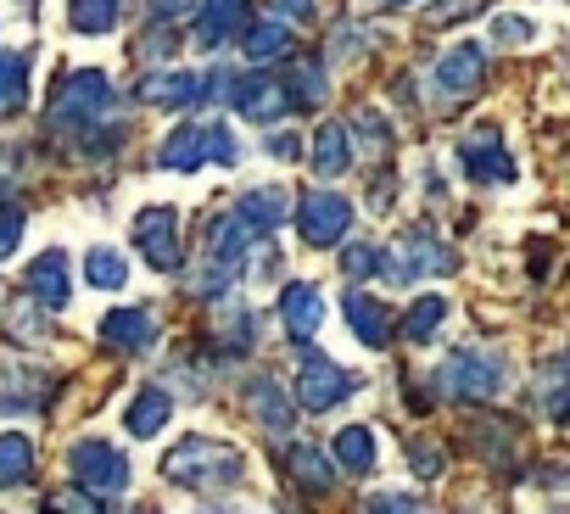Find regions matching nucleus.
<instances>
[{
  "label": "nucleus",
  "instance_id": "1",
  "mask_svg": "<svg viewBox=\"0 0 570 514\" xmlns=\"http://www.w3.org/2000/svg\"><path fill=\"white\" fill-rule=\"evenodd\" d=\"M240 475H246L240 447H229V442H207V436H190V442H179V447L163 458V481H174V486H196V492L235 486Z\"/></svg>",
  "mask_w": 570,
  "mask_h": 514
},
{
  "label": "nucleus",
  "instance_id": "2",
  "mask_svg": "<svg viewBox=\"0 0 570 514\" xmlns=\"http://www.w3.org/2000/svg\"><path fill=\"white\" fill-rule=\"evenodd\" d=\"M436 397L453 403H492L509 386V358L503 353H453L436 375H431Z\"/></svg>",
  "mask_w": 570,
  "mask_h": 514
},
{
  "label": "nucleus",
  "instance_id": "3",
  "mask_svg": "<svg viewBox=\"0 0 570 514\" xmlns=\"http://www.w3.org/2000/svg\"><path fill=\"white\" fill-rule=\"evenodd\" d=\"M240 157V146H235V135L224 129V123H179L163 146H157V162L168 168V174H196V168H207V162H235Z\"/></svg>",
  "mask_w": 570,
  "mask_h": 514
},
{
  "label": "nucleus",
  "instance_id": "4",
  "mask_svg": "<svg viewBox=\"0 0 570 514\" xmlns=\"http://www.w3.org/2000/svg\"><path fill=\"white\" fill-rule=\"evenodd\" d=\"M381 275H386L392 286H409V280H420V275H459V257H453V246L436 240L431 229H409L397 246L381 251Z\"/></svg>",
  "mask_w": 570,
  "mask_h": 514
},
{
  "label": "nucleus",
  "instance_id": "5",
  "mask_svg": "<svg viewBox=\"0 0 570 514\" xmlns=\"http://www.w3.org/2000/svg\"><path fill=\"white\" fill-rule=\"evenodd\" d=\"M481 85H487V46L481 40H464L448 57H436V68H431V107L436 112H453L459 101L481 96Z\"/></svg>",
  "mask_w": 570,
  "mask_h": 514
},
{
  "label": "nucleus",
  "instance_id": "6",
  "mask_svg": "<svg viewBox=\"0 0 570 514\" xmlns=\"http://www.w3.org/2000/svg\"><path fill=\"white\" fill-rule=\"evenodd\" d=\"M353 392H358V375H347L331 353H320V347H303V353H297V408L331 414V408L347 403Z\"/></svg>",
  "mask_w": 570,
  "mask_h": 514
},
{
  "label": "nucleus",
  "instance_id": "7",
  "mask_svg": "<svg viewBox=\"0 0 570 514\" xmlns=\"http://www.w3.org/2000/svg\"><path fill=\"white\" fill-rule=\"evenodd\" d=\"M229 68H213V73H179V68H157L140 79V101L146 107H202L213 96H229Z\"/></svg>",
  "mask_w": 570,
  "mask_h": 514
},
{
  "label": "nucleus",
  "instance_id": "8",
  "mask_svg": "<svg viewBox=\"0 0 570 514\" xmlns=\"http://www.w3.org/2000/svg\"><path fill=\"white\" fill-rule=\"evenodd\" d=\"M68 469H73L79 486L96 492L101 503L118 497V492H129V458H124L112 442H96V436L73 442V447H68Z\"/></svg>",
  "mask_w": 570,
  "mask_h": 514
},
{
  "label": "nucleus",
  "instance_id": "9",
  "mask_svg": "<svg viewBox=\"0 0 570 514\" xmlns=\"http://www.w3.org/2000/svg\"><path fill=\"white\" fill-rule=\"evenodd\" d=\"M347 229H353V201L342 190H308L297 201V235H303V246L325 251V246L347 240Z\"/></svg>",
  "mask_w": 570,
  "mask_h": 514
},
{
  "label": "nucleus",
  "instance_id": "10",
  "mask_svg": "<svg viewBox=\"0 0 570 514\" xmlns=\"http://www.w3.org/2000/svg\"><path fill=\"white\" fill-rule=\"evenodd\" d=\"M135 246L157 275H179L185 251H179V212L174 207H140L135 212Z\"/></svg>",
  "mask_w": 570,
  "mask_h": 514
},
{
  "label": "nucleus",
  "instance_id": "11",
  "mask_svg": "<svg viewBox=\"0 0 570 514\" xmlns=\"http://www.w3.org/2000/svg\"><path fill=\"white\" fill-rule=\"evenodd\" d=\"M459 162L475 185H514V157H509L498 129H470L459 146Z\"/></svg>",
  "mask_w": 570,
  "mask_h": 514
},
{
  "label": "nucleus",
  "instance_id": "12",
  "mask_svg": "<svg viewBox=\"0 0 570 514\" xmlns=\"http://www.w3.org/2000/svg\"><path fill=\"white\" fill-rule=\"evenodd\" d=\"M229 101L246 123H274L285 107H292V90L274 85L268 73H240V79H229Z\"/></svg>",
  "mask_w": 570,
  "mask_h": 514
},
{
  "label": "nucleus",
  "instance_id": "13",
  "mask_svg": "<svg viewBox=\"0 0 570 514\" xmlns=\"http://www.w3.org/2000/svg\"><path fill=\"white\" fill-rule=\"evenodd\" d=\"M101 342L118 347V353H151L157 342V314L151 308H112L101 319Z\"/></svg>",
  "mask_w": 570,
  "mask_h": 514
},
{
  "label": "nucleus",
  "instance_id": "14",
  "mask_svg": "<svg viewBox=\"0 0 570 514\" xmlns=\"http://www.w3.org/2000/svg\"><path fill=\"white\" fill-rule=\"evenodd\" d=\"M279 325L292 342H314V330L325 325V297L320 286H285L279 291Z\"/></svg>",
  "mask_w": 570,
  "mask_h": 514
},
{
  "label": "nucleus",
  "instance_id": "15",
  "mask_svg": "<svg viewBox=\"0 0 570 514\" xmlns=\"http://www.w3.org/2000/svg\"><path fill=\"white\" fill-rule=\"evenodd\" d=\"M29 297L40 303V308H68V297H73V280H68V251H40L35 264H29Z\"/></svg>",
  "mask_w": 570,
  "mask_h": 514
},
{
  "label": "nucleus",
  "instance_id": "16",
  "mask_svg": "<svg viewBox=\"0 0 570 514\" xmlns=\"http://www.w3.org/2000/svg\"><path fill=\"white\" fill-rule=\"evenodd\" d=\"M342 319H347V330H353L364 347H386V342H392V308L375 303L370 291H347V297H342Z\"/></svg>",
  "mask_w": 570,
  "mask_h": 514
},
{
  "label": "nucleus",
  "instance_id": "17",
  "mask_svg": "<svg viewBox=\"0 0 570 514\" xmlns=\"http://www.w3.org/2000/svg\"><path fill=\"white\" fill-rule=\"evenodd\" d=\"M240 51H246V62L274 68V62L292 57V29H285V18H274V12H268L263 23L246 18V29H240Z\"/></svg>",
  "mask_w": 570,
  "mask_h": 514
},
{
  "label": "nucleus",
  "instance_id": "18",
  "mask_svg": "<svg viewBox=\"0 0 570 514\" xmlns=\"http://www.w3.org/2000/svg\"><path fill=\"white\" fill-rule=\"evenodd\" d=\"M235 29H246V0H202V12H196V46L218 51Z\"/></svg>",
  "mask_w": 570,
  "mask_h": 514
},
{
  "label": "nucleus",
  "instance_id": "19",
  "mask_svg": "<svg viewBox=\"0 0 570 514\" xmlns=\"http://www.w3.org/2000/svg\"><path fill=\"white\" fill-rule=\"evenodd\" d=\"M285 207H292V201H285V190H274V185H263V190H246V196L235 201V212L246 218V229H252L257 240H268V235L285 224Z\"/></svg>",
  "mask_w": 570,
  "mask_h": 514
},
{
  "label": "nucleus",
  "instance_id": "20",
  "mask_svg": "<svg viewBox=\"0 0 570 514\" xmlns=\"http://www.w3.org/2000/svg\"><path fill=\"white\" fill-rule=\"evenodd\" d=\"M353 162V123H320L314 135V174L320 179H342Z\"/></svg>",
  "mask_w": 570,
  "mask_h": 514
},
{
  "label": "nucleus",
  "instance_id": "21",
  "mask_svg": "<svg viewBox=\"0 0 570 514\" xmlns=\"http://www.w3.org/2000/svg\"><path fill=\"white\" fill-rule=\"evenodd\" d=\"M531 397H537V408L553 419V425H564L570 431V364H542L537 369V386H531Z\"/></svg>",
  "mask_w": 570,
  "mask_h": 514
},
{
  "label": "nucleus",
  "instance_id": "22",
  "mask_svg": "<svg viewBox=\"0 0 570 514\" xmlns=\"http://www.w3.org/2000/svg\"><path fill=\"white\" fill-rule=\"evenodd\" d=\"M246 403H252L257 425H268V431H285V425L297 419V403L279 392V380H274V375H257V380L246 386Z\"/></svg>",
  "mask_w": 570,
  "mask_h": 514
},
{
  "label": "nucleus",
  "instance_id": "23",
  "mask_svg": "<svg viewBox=\"0 0 570 514\" xmlns=\"http://www.w3.org/2000/svg\"><path fill=\"white\" fill-rule=\"evenodd\" d=\"M168 414H174V392L146 386V392H135V403L124 408V425H129V436H157V431L168 425Z\"/></svg>",
  "mask_w": 570,
  "mask_h": 514
},
{
  "label": "nucleus",
  "instance_id": "24",
  "mask_svg": "<svg viewBox=\"0 0 570 514\" xmlns=\"http://www.w3.org/2000/svg\"><path fill=\"white\" fill-rule=\"evenodd\" d=\"M331 447H336V469H347V475H370V469H375V458H381V453H375V431H370V425H342Z\"/></svg>",
  "mask_w": 570,
  "mask_h": 514
},
{
  "label": "nucleus",
  "instance_id": "25",
  "mask_svg": "<svg viewBox=\"0 0 570 514\" xmlns=\"http://www.w3.org/2000/svg\"><path fill=\"white\" fill-rule=\"evenodd\" d=\"M285 469H292V481H303L308 492H331L336 486V469H331V458L314 442H292V447H285Z\"/></svg>",
  "mask_w": 570,
  "mask_h": 514
},
{
  "label": "nucleus",
  "instance_id": "26",
  "mask_svg": "<svg viewBox=\"0 0 570 514\" xmlns=\"http://www.w3.org/2000/svg\"><path fill=\"white\" fill-rule=\"evenodd\" d=\"M35 469H40V453H35L29 436H0V486H7V492L29 486Z\"/></svg>",
  "mask_w": 570,
  "mask_h": 514
},
{
  "label": "nucleus",
  "instance_id": "27",
  "mask_svg": "<svg viewBox=\"0 0 570 514\" xmlns=\"http://www.w3.org/2000/svg\"><path fill=\"white\" fill-rule=\"evenodd\" d=\"M213 330H218V347L246 353V347L257 342V314H252V308H240V303H229V308H218V314H213Z\"/></svg>",
  "mask_w": 570,
  "mask_h": 514
},
{
  "label": "nucleus",
  "instance_id": "28",
  "mask_svg": "<svg viewBox=\"0 0 570 514\" xmlns=\"http://www.w3.org/2000/svg\"><path fill=\"white\" fill-rule=\"evenodd\" d=\"M124 18V0H68V23L79 34H112Z\"/></svg>",
  "mask_w": 570,
  "mask_h": 514
},
{
  "label": "nucleus",
  "instance_id": "29",
  "mask_svg": "<svg viewBox=\"0 0 570 514\" xmlns=\"http://www.w3.org/2000/svg\"><path fill=\"white\" fill-rule=\"evenodd\" d=\"M85 280H90L96 291H118V286L129 280L124 251H112V246H90V257H85Z\"/></svg>",
  "mask_w": 570,
  "mask_h": 514
},
{
  "label": "nucleus",
  "instance_id": "30",
  "mask_svg": "<svg viewBox=\"0 0 570 514\" xmlns=\"http://www.w3.org/2000/svg\"><path fill=\"white\" fill-rule=\"evenodd\" d=\"M285 90H292V107H320V101L331 96V79H325V62H320V57H308V62H297V68H292V85H285Z\"/></svg>",
  "mask_w": 570,
  "mask_h": 514
},
{
  "label": "nucleus",
  "instance_id": "31",
  "mask_svg": "<svg viewBox=\"0 0 570 514\" xmlns=\"http://www.w3.org/2000/svg\"><path fill=\"white\" fill-rule=\"evenodd\" d=\"M448 314H453V308H448L442 297H420V303L409 308V319H403V336H409V342H431V336L448 325Z\"/></svg>",
  "mask_w": 570,
  "mask_h": 514
},
{
  "label": "nucleus",
  "instance_id": "32",
  "mask_svg": "<svg viewBox=\"0 0 570 514\" xmlns=\"http://www.w3.org/2000/svg\"><path fill=\"white\" fill-rule=\"evenodd\" d=\"M23 96H29V57L7 51L0 57V107H23Z\"/></svg>",
  "mask_w": 570,
  "mask_h": 514
},
{
  "label": "nucleus",
  "instance_id": "33",
  "mask_svg": "<svg viewBox=\"0 0 570 514\" xmlns=\"http://www.w3.org/2000/svg\"><path fill=\"white\" fill-rule=\"evenodd\" d=\"M370 275H381V246L353 240V246L342 251V280H370Z\"/></svg>",
  "mask_w": 570,
  "mask_h": 514
},
{
  "label": "nucleus",
  "instance_id": "34",
  "mask_svg": "<svg viewBox=\"0 0 570 514\" xmlns=\"http://www.w3.org/2000/svg\"><path fill=\"white\" fill-rule=\"evenodd\" d=\"M481 7H487V0H436V7L425 12V23H431V29H453V23L475 18Z\"/></svg>",
  "mask_w": 570,
  "mask_h": 514
},
{
  "label": "nucleus",
  "instance_id": "35",
  "mask_svg": "<svg viewBox=\"0 0 570 514\" xmlns=\"http://www.w3.org/2000/svg\"><path fill=\"white\" fill-rule=\"evenodd\" d=\"M531 34H537V23L531 18H514V12H503L498 23H492V46H531Z\"/></svg>",
  "mask_w": 570,
  "mask_h": 514
},
{
  "label": "nucleus",
  "instance_id": "36",
  "mask_svg": "<svg viewBox=\"0 0 570 514\" xmlns=\"http://www.w3.org/2000/svg\"><path fill=\"white\" fill-rule=\"evenodd\" d=\"M46 330H51V325H46V314H40V308H29V303H23V308L12 314V325H7V336H12V342H46Z\"/></svg>",
  "mask_w": 570,
  "mask_h": 514
},
{
  "label": "nucleus",
  "instance_id": "37",
  "mask_svg": "<svg viewBox=\"0 0 570 514\" xmlns=\"http://www.w3.org/2000/svg\"><path fill=\"white\" fill-rule=\"evenodd\" d=\"M409 464H414V475H420V481H436V475L448 469V458H442V447H436V442H409Z\"/></svg>",
  "mask_w": 570,
  "mask_h": 514
},
{
  "label": "nucleus",
  "instance_id": "38",
  "mask_svg": "<svg viewBox=\"0 0 570 514\" xmlns=\"http://www.w3.org/2000/svg\"><path fill=\"white\" fill-rule=\"evenodd\" d=\"M353 129L364 135V146H375V151H386L392 146V123L381 118V112H353Z\"/></svg>",
  "mask_w": 570,
  "mask_h": 514
},
{
  "label": "nucleus",
  "instance_id": "39",
  "mask_svg": "<svg viewBox=\"0 0 570 514\" xmlns=\"http://www.w3.org/2000/svg\"><path fill=\"white\" fill-rule=\"evenodd\" d=\"M179 51V40H174V29H163V18H157V29L140 40V57H151V62H163V57H174Z\"/></svg>",
  "mask_w": 570,
  "mask_h": 514
},
{
  "label": "nucleus",
  "instance_id": "40",
  "mask_svg": "<svg viewBox=\"0 0 570 514\" xmlns=\"http://www.w3.org/2000/svg\"><path fill=\"white\" fill-rule=\"evenodd\" d=\"M18 240H23V207L7 201V207H0V257H7Z\"/></svg>",
  "mask_w": 570,
  "mask_h": 514
},
{
  "label": "nucleus",
  "instance_id": "41",
  "mask_svg": "<svg viewBox=\"0 0 570 514\" xmlns=\"http://www.w3.org/2000/svg\"><path fill=\"white\" fill-rule=\"evenodd\" d=\"M268 12L285 23H314V0H268Z\"/></svg>",
  "mask_w": 570,
  "mask_h": 514
},
{
  "label": "nucleus",
  "instance_id": "42",
  "mask_svg": "<svg viewBox=\"0 0 570 514\" xmlns=\"http://www.w3.org/2000/svg\"><path fill=\"white\" fill-rule=\"evenodd\" d=\"M51 508H101V497H96V492H90V497H85V492H57Z\"/></svg>",
  "mask_w": 570,
  "mask_h": 514
},
{
  "label": "nucleus",
  "instance_id": "43",
  "mask_svg": "<svg viewBox=\"0 0 570 514\" xmlns=\"http://www.w3.org/2000/svg\"><path fill=\"white\" fill-rule=\"evenodd\" d=\"M151 12L168 23V18H179V12H190V0H151Z\"/></svg>",
  "mask_w": 570,
  "mask_h": 514
},
{
  "label": "nucleus",
  "instance_id": "44",
  "mask_svg": "<svg viewBox=\"0 0 570 514\" xmlns=\"http://www.w3.org/2000/svg\"><path fill=\"white\" fill-rule=\"evenodd\" d=\"M364 503L370 508H420V497H397V492L392 497H364Z\"/></svg>",
  "mask_w": 570,
  "mask_h": 514
},
{
  "label": "nucleus",
  "instance_id": "45",
  "mask_svg": "<svg viewBox=\"0 0 570 514\" xmlns=\"http://www.w3.org/2000/svg\"><path fill=\"white\" fill-rule=\"evenodd\" d=\"M268 151H274V157H297V140H285V135H279V140H268Z\"/></svg>",
  "mask_w": 570,
  "mask_h": 514
},
{
  "label": "nucleus",
  "instance_id": "46",
  "mask_svg": "<svg viewBox=\"0 0 570 514\" xmlns=\"http://www.w3.org/2000/svg\"><path fill=\"white\" fill-rule=\"evenodd\" d=\"M386 7H409V0H386Z\"/></svg>",
  "mask_w": 570,
  "mask_h": 514
}]
</instances>
